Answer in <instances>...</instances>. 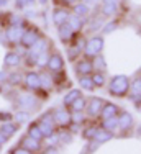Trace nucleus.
I'll return each instance as SVG.
<instances>
[{
    "mask_svg": "<svg viewBox=\"0 0 141 154\" xmlns=\"http://www.w3.org/2000/svg\"><path fill=\"white\" fill-rule=\"evenodd\" d=\"M15 110H27V112H38L43 107L44 102H41L36 97L35 92H28V90H17L13 100H12Z\"/></svg>",
    "mask_w": 141,
    "mask_h": 154,
    "instance_id": "f257e3e1",
    "label": "nucleus"
},
{
    "mask_svg": "<svg viewBox=\"0 0 141 154\" xmlns=\"http://www.w3.org/2000/svg\"><path fill=\"white\" fill-rule=\"evenodd\" d=\"M130 77L125 74L113 75L108 82V94L117 98H125L130 92Z\"/></svg>",
    "mask_w": 141,
    "mask_h": 154,
    "instance_id": "f03ea898",
    "label": "nucleus"
},
{
    "mask_svg": "<svg viewBox=\"0 0 141 154\" xmlns=\"http://www.w3.org/2000/svg\"><path fill=\"white\" fill-rule=\"evenodd\" d=\"M31 23V21H28V23H23V25H7V26L2 28V35H3V41H5L7 46H17L18 43H20L21 39V35H23V31L27 30V26Z\"/></svg>",
    "mask_w": 141,
    "mask_h": 154,
    "instance_id": "7ed1b4c3",
    "label": "nucleus"
},
{
    "mask_svg": "<svg viewBox=\"0 0 141 154\" xmlns=\"http://www.w3.org/2000/svg\"><path fill=\"white\" fill-rule=\"evenodd\" d=\"M103 46H105V39H103V36H100V35L90 36V38L85 41V45H84L82 56H85V57L97 56V54H100L103 51Z\"/></svg>",
    "mask_w": 141,
    "mask_h": 154,
    "instance_id": "20e7f679",
    "label": "nucleus"
},
{
    "mask_svg": "<svg viewBox=\"0 0 141 154\" xmlns=\"http://www.w3.org/2000/svg\"><path fill=\"white\" fill-rule=\"evenodd\" d=\"M43 35H44V33L39 30L36 25L30 23L28 26H27V30L23 31V35H21V39H20V43H18V45H20L21 48H25V49H28V48H31Z\"/></svg>",
    "mask_w": 141,
    "mask_h": 154,
    "instance_id": "39448f33",
    "label": "nucleus"
},
{
    "mask_svg": "<svg viewBox=\"0 0 141 154\" xmlns=\"http://www.w3.org/2000/svg\"><path fill=\"white\" fill-rule=\"evenodd\" d=\"M39 87H41V82H39V71H35V69L25 71L23 84H21L20 89L21 90H28V92H36Z\"/></svg>",
    "mask_w": 141,
    "mask_h": 154,
    "instance_id": "423d86ee",
    "label": "nucleus"
},
{
    "mask_svg": "<svg viewBox=\"0 0 141 154\" xmlns=\"http://www.w3.org/2000/svg\"><path fill=\"white\" fill-rule=\"evenodd\" d=\"M105 100L100 97H90L87 100V105H85V113H87V118L89 120H99L100 116V110H102Z\"/></svg>",
    "mask_w": 141,
    "mask_h": 154,
    "instance_id": "0eeeda50",
    "label": "nucleus"
},
{
    "mask_svg": "<svg viewBox=\"0 0 141 154\" xmlns=\"http://www.w3.org/2000/svg\"><path fill=\"white\" fill-rule=\"evenodd\" d=\"M135 128V120H133V115L127 110H121L118 113V131L121 134H128L133 131Z\"/></svg>",
    "mask_w": 141,
    "mask_h": 154,
    "instance_id": "6e6552de",
    "label": "nucleus"
},
{
    "mask_svg": "<svg viewBox=\"0 0 141 154\" xmlns=\"http://www.w3.org/2000/svg\"><path fill=\"white\" fill-rule=\"evenodd\" d=\"M53 118L56 123V128H69L72 123L70 120V110L62 107V108H53Z\"/></svg>",
    "mask_w": 141,
    "mask_h": 154,
    "instance_id": "1a4fd4ad",
    "label": "nucleus"
},
{
    "mask_svg": "<svg viewBox=\"0 0 141 154\" xmlns=\"http://www.w3.org/2000/svg\"><path fill=\"white\" fill-rule=\"evenodd\" d=\"M21 64H23V56H21L17 49L10 48V49L5 53V56H3V67H7V69H18Z\"/></svg>",
    "mask_w": 141,
    "mask_h": 154,
    "instance_id": "9d476101",
    "label": "nucleus"
},
{
    "mask_svg": "<svg viewBox=\"0 0 141 154\" xmlns=\"http://www.w3.org/2000/svg\"><path fill=\"white\" fill-rule=\"evenodd\" d=\"M74 72L76 75H87L94 72V64H92V57L80 56L77 61H74Z\"/></svg>",
    "mask_w": 141,
    "mask_h": 154,
    "instance_id": "9b49d317",
    "label": "nucleus"
},
{
    "mask_svg": "<svg viewBox=\"0 0 141 154\" xmlns=\"http://www.w3.org/2000/svg\"><path fill=\"white\" fill-rule=\"evenodd\" d=\"M18 146L25 148L30 154H33V152H41L43 148H44L43 141H38V139L28 136V134H23V136L20 138V141H18Z\"/></svg>",
    "mask_w": 141,
    "mask_h": 154,
    "instance_id": "f8f14e48",
    "label": "nucleus"
},
{
    "mask_svg": "<svg viewBox=\"0 0 141 154\" xmlns=\"http://www.w3.org/2000/svg\"><path fill=\"white\" fill-rule=\"evenodd\" d=\"M70 8L69 7H62V5H56L53 10V13H51V20H53L54 26H59V25H64L67 23L69 17H70Z\"/></svg>",
    "mask_w": 141,
    "mask_h": 154,
    "instance_id": "ddd939ff",
    "label": "nucleus"
},
{
    "mask_svg": "<svg viewBox=\"0 0 141 154\" xmlns=\"http://www.w3.org/2000/svg\"><path fill=\"white\" fill-rule=\"evenodd\" d=\"M46 69L54 74V72H59V71H64V57L61 56V53L56 49H53L49 53V61H48V66Z\"/></svg>",
    "mask_w": 141,
    "mask_h": 154,
    "instance_id": "4468645a",
    "label": "nucleus"
},
{
    "mask_svg": "<svg viewBox=\"0 0 141 154\" xmlns=\"http://www.w3.org/2000/svg\"><path fill=\"white\" fill-rule=\"evenodd\" d=\"M58 28V36H59V39H61V43H64V45H69V43H72L74 39H76V33H74L72 30H70V26L67 23H64V25H59Z\"/></svg>",
    "mask_w": 141,
    "mask_h": 154,
    "instance_id": "2eb2a0df",
    "label": "nucleus"
},
{
    "mask_svg": "<svg viewBox=\"0 0 141 154\" xmlns=\"http://www.w3.org/2000/svg\"><path fill=\"white\" fill-rule=\"evenodd\" d=\"M20 125H18L17 122H13V120H10V122H3L0 123V133H3L8 139H12L15 134L20 131Z\"/></svg>",
    "mask_w": 141,
    "mask_h": 154,
    "instance_id": "dca6fc26",
    "label": "nucleus"
},
{
    "mask_svg": "<svg viewBox=\"0 0 141 154\" xmlns=\"http://www.w3.org/2000/svg\"><path fill=\"white\" fill-rule=\"evenodd\" d=\"M39 82H41V89L53 92L54 90V80H53V74L48 69H41L39 71Z\"/></svg>",
    "mask_w": 141,
    "mask_h": 154,
    "instance_id": "f3484780",
    "label": "nucleus"
},
{
    "mask_svg": "<svg viewBox=\"0 0 141 154\" xmlns=\"http://www.w3.org/2000/svg\"><path fill=\"white\" fill-rule=\"evenodd\" d=\"M85 18L82 17H79V15H76V13H70V17H69V20H67V25L70 26V30H72L76 35H79V33H82L84 30V26H85Z\"/></svg>",
    "mask_w": 141,
    "mask_h": 154,
    "instance_id": "a211bd4d",
    "label": "nucleus"
},
{
    "mask_svg": "<svg viewBox=\"0 0 141 154\" xmlns=\"http://www.w3.org/2000/svg\"><path fill=\"white\" fill-rule=\"evenodd\" d=\"M120 112H121V110H120L118 105L112 103V102H105L103 107H102V110H100L99 120H105V118H110V116H117Z\"/></svg>",
    "mask_w": 141,
    "mask_h": 154,
    "instance_id": "6ab92c4d",
    "label": "nucleus"
},
{
    "mask_svg": "<svg viewBox=\"0 0 141 154\" xmlns=\"http://www.w3.org/2000/svg\"><path fill=\"white\" fill-rule=\"evenodd\" d=\"M99 126H100V123H97L94 120V122H87L82 126V130H80V134H82V138L84 139H94L95 136V133H97V130H99Z\"/></svg>",
    "mask_w": 141,
    "mask_h": 154,
    "instance_id": "aec40b11",
    "label": "nucleus"
},
{
    "mask_svg": "<svg viewBox=\"0 0 141 154\" xmlns=\"http://www.w3.org/2000/svg\"><path fill=\"white\" fill-rule=\"evenodd\" d=\"M141 95V75H136L135 79L130 80V92L127 97L130 98V100H135V98H138Z\"/></svg>",
    "mask_w": 141,
    "mask_h": 154,
    "instance_id": "412c9836",
    "label": "nucleus"
},
{
    "mask_svg": "<svg viewBox=\"0 0 141 154\" xmlns=\"http://www.w3.org/2000/svg\"><path fill=\"white\" fill-rule=\"evenodd\" d=\"M23 74H25V71H20V69L10 71L8 77H7V84H10L12 87H15V89H20L21 84H23Z\"/></svg>",
    "mask_w": 141,
    "mask_h": 154,
    "instance_id": "4be33fe9",
    "label": "nucleus"
},
{
    "mask_svg": "<svg viewBox=\"0 0 141 154\" xmlns=\"http://www.w3.org/2000/svg\"><path fill=\"white\" fill-rule=\"evenodd\" d=\"M33 120V113L27 112V110H15L13 112V122H17L20 126L23 125H28Z\"/></svg>",
    "mask_w": 141,
    "mask_h": 154,
    "instance_id": "5701e85b",
    "label": "nucleus"
},
{
    "mask_svg": "<svg viewBox=\"0 0 141 154\" xmlns=\"http://www.w3.org/2000/svg\"><path fill=\"white\" fill-rule=\"evenodd\" d=\"M27 134L28 136H31V138H35V139H38V141H44V134H43V131H41V128H39V125L38 122H30L28 123V126H27Z\"/></svg>",
    "mask_w": 141,
    "mask_h": 154,
    "instance_id": "b1692460",
    "label": "nucleus"
},
{
    "mask_svg": "<svg viewBox=\"0 0 141 154\" xmlns=\"http://www.w3.org/2000/svg\"><path fill=\"white\" fill-rule=\"evenodd\" d=\"M113 136H115V134L112 133V131H108V130H105V128L99 126L97 133H95V136H94V141H95V143H99V144L102 146V144H105V143L112 141Z\"/></svg>",
    "mask_w": 141,
    "mask_h": 154,
    "instance_id": "393cba45",
    "label": "nucleus"
},
{
    "mask_svg": "<svg viewBox=\"0 0 141 154\" xmlns=\"http://www.w3.org/2000/svg\"><path fill=\"white\" fill-rule=\"evenodd\" d=\"M70 12L76 13V15H79V17H82V18H87L89 15H90V5H87V3L82 2V0H77V2L72 5Z\"/></svg>",
    "mask_w": 141,
    "mask_h": 154,
    "instance_id": "a878e982",
    "label": "nucleus"
},
{
    "mask_svg": "<svg viewBox=\"0 0 141 154\" xmlns=\"http://www.w3.org/2000/svg\"><path fill=\"white\" fill-rule=\"evenodd\" d=\"M58 136H59V146H69L74 141V133L69 128H58Z\"/></svg>",
    "mask_w": 141,
    "mask_h": 154,
    "instance_id": "bb28decb",
    "label": "nucleus"
},
{
    "mask_svg": "<svg viewBox=\"0 0 141 154\" xmlns=\"http://www.w3.org/2000/svg\"><path fill=\"white\" fill-rule=\"evenodd\" d=\"M77 84H79L80 90H87V92H94L95 85H94V80H92V75H79L77 77Z\"/></svg>",
    "mask_w": 141,
    "mask_h": 154,
    "instance_id": "cd10ccee",
    "label": "nucleus"
},
{
    "mask_svg": "<svg viewBox=\"0 0 141 154\" xmlns=\"http://www.w3.org/2000/svg\"><path fill=\"white\" fill-rule=\"evenodd\" d=\"M80 95H84L80 89H70L69 92L66 94L64 97H62V107L69 108V107H70V103H72V102L76 100V98H79Z\"/></svg>",
    "mask_w": 141,
    "mask_h": 154,
    "instance_id": "c85d7f7f",
    "label": "nucleus"
},
{
    "mask_svg": "<svg viewBox=\"0 0 141 154\" xmlns=\"http://www.w3.org/2000/svg\"><path fill=\"white\" fill-rule=\"evenodd\" d=\"M100 126L105 128V130L112 131L115 134L118 131V115L117 116H110V118H105V120H100Z\"/></svg>",
    "mask_w": 141,
    "mask_h": 154,
    "instance_id": "c756f323",
    "label": "nucleus"
},
{
    "mask_svg": "<svg viewBox=\"0 0 141 154\" xmlns=\"http://www.w3.org/2000/svg\"><path fill=\"white\" fill-rule=\"evenodd\" d=\"M90 75H92V80H94L95 89H102V87H105V85H107V75H105V71H94Z\"/></svg>",
    "mask_w": 141,
    "mask_h": 154,
    "instance_id": "7c9ffc66",
    "label": "nucleus"
},
{
    "mask_svg": "<svg viewBox=\"0 0 141 154\" xmlns=\"http://www.w3.org/2000/svg\"><path fill=\"white\" fill-rule=\"evenodd\" d=\"M118 12V2H112V3H102L100 13L102 17H113Z\"/></svg>",
    "mask_w": 141,
    "mask_h": 154,
    "instance_id": "2f4dec72",
    "label": "nucleus"
},
{
    "mask_svg": "<svg viewBox=\"0 0 141 154\" xmlns=\"http://www.w3.org/2000/svg\"><path fill=\"white\" fill-rule=\"evenodd\" d=\"M49 53H51V49H49V51H43V53L38 54V57H36V66H35V69H38V71H41V69H46L48 61H49Z\"/></svg>",
    "mask_w": 141,
    "mask_h": 154,
    "instance_id": "473e14b6",
    "label": "nucleus"
},
{
    "mask_svg": "<svg viewBox=\"0 0 141 154\" xmlns=\"http://www.w3.org/2000/svg\"><path fill=\"white\" fill-rule=\"evenodd\" d=\"M85 105H87V98H85L84 95H80L79 98H76V100L70 103L69 110L70 112H82V110H85Z\"/></svg>",
    "mask_w": 141,
    "mask_h": 154,
    "instance_id": "72a5a7b5",
    "label": "nucleus"
},
{
    "mask_svg": "<svg viewBox=\"0 0 141 154\" xmlns=\"http://www.w3.org/2000/svg\"><path fill=\"white\" fill-rule=\"evenodd\" d=\"M92 64H94V71H107V61L102 56V53L92 57Z\"/></svg>",
    "mask_w": 141,
    "mask_h": 154,
    "instance_id": "f704fd0d",
    "label": "nucleus"
},
{
    "mask_svg": "<svg viewBox=\"0 0 141 154\" xmlns=\"http://www.w3.org/2000/svg\"><path fill=\"white\" fill-rule=\"evenodd\" d=\"M70 120H72V123H77V125H84L87 123V113H85V110L82 112H70Z\"/></svg>",
    "mask_w": 141,
    "mask_h": 154,
    "instance_id": "c9c22d12",
    "label": "nucleus"
},
{
    "mask_svg": "<svg viewBox=\"0 0 141 154\" xmlns=\"http://www.w3.org/2000/svg\"><path fill=\"white\" fill-rule=\"evenodd\" d=\"M117 28H118V20H110L108 23H103L102 33L103 35H110V33H113Z\"/></svg>",
    "mask_w": 141,
    "mask_h": 154,
    "instance_id": "e433bc0d",
    "label": "nucleus"
},
{
    "mask_svg": "<svg viewBox=\"0 0 141 154\" xmlns=\"http://www.w3.org/2000/svg\"><path fill=\"white\" fill-rule=\"evenodd\" d=\"M21 15H23L27 20H35V18H38L39 17V13H38V10H35V7H28V8H25L23 12H21Z\"/></svg>",
    "mask_w": 141,
    "mask_h": 154,
    "instance_id": "4c0bfd02",
    "label": "nucleus"
},
{
    "mask_svg": "<svg viewBox=\"0 0 141 154\" xmlns=\"http://www.w3.org/2000/svg\"><path fill=\"white\" fill-rule=\"evenodd\" d=\"M99 148H100V144H99V143H95L94 139H89V141H87V144L84 146L82 152H95Z\"/></svg>",
    "mask_w": 141,
    "mask_h": 154,
    "instance_id": "58836bf2",
    "label": "nucleus"
},
{
    "mask_svg": "<svg viewBox=\"0 0 141 154\" xmlns=\"http://www.w3.org/2000/svg\"><path fill=\"white\" fill-rule=\"evenodd\" d=\"M10 120H13V112H10V110H0V123L10 122Z\"/></svg>",
    "mask_w": 141,
    "mask_h": 154,
    "instance_id": "ea45409f",
    "label": "nucleus"
},
{
    "mask_svg": "<svg viewBox=\"0 0 141 154\" xmlns=\"http://www.w3.org/2000/svg\"><path fill=\"white\" fill-rule=\"evenodd\" d=\"M15 10H17V12H23L25 8H28L30 7V2L28 0H15Z\"/></svg>",
    "mask_w": 141,
    "mask_h": 154,
    "instance_id": "a19ab883",
    "label": "nucleus"
},
{
    "mask_svg": "<svg viewBox=\"0 0 141 154\" xmlns=\"http://www.w3.org/2000/svg\"><path fill=\"white\" fill-rule=\"evenodd\" d=\"M102 26H103V20L100 17H95L94 20H92V23H90V30L92 31H99Z\"/></svg>",
    "mask_w": 141,
    "mask_h": 154,
    "instance_id": "79ce46f5",
    "label": "nucleus"
},
{
    "mask_svg": "<svg viewBox=\"0 0 141 154\" xmlns=\"http://www.w3.org/2000/svg\"><path fill=\"white\" fill-rule=\"evenodd\" d=\"M56 2V5H62V7H69V8H72V5L77 2V0H54Z\"/></svg>",
    "mask_w": 141,
    "mask_h": 154,
    "instance_id": "37998d69",
    "label": "nucleus"
},
{
    "mask_svg": "<svg viewBox=\"0 0 141 154\" xmlns=\"http://www.w3.org/2000/svg\"><path fill=\"white\" fill-rule=\"evenodd\" d=\"M8 72H10V71H7V67L0 69V82H7V77H8Z\"/></svg>",
    "mask_w": 141,
    "mask_h": 154,
    "instance_id": "c03bdc74",
    "label": "nucleus"
},
{
    "mask_svg": "<svg viewBox=\"0 0 141 154\" xmlns=\"http://www.w3.org/2000/svg\"><path fill=\"white\" fill-rule=\"evenodd\" d=\"M7 143H8V138H7V136H5V134H3V133H0V149H2L3 146L7 144Z\"/></svg>",
    "mask_w": 141,
    "mask_h": 154,
    "instance_id": "a18cd8bd",
    "label": "nucleus"
},
{
    "mask_svg": "<svg viewBox=\"0 0 141 154\" xmlns=\"http://www.w3.org/2000/svg\"><path fill=\"white\" fill-rule=\"evenodd\" d=\"M10 0H0V8H5V7H8Z\"/></svg>",
    "mask_w": 141,
    "mask_h": 154,
    "instance_id": "49530a36",
    "label": "nucleus"
},
{
    "mask_svg": "<svg viewBox=\"0 0 141 154\" xmlns=\"http://www.w3.org/2000/svg\"><path fill=\"white\" fill-rule=\"evenodd\" d=\"M36 3H39L41 7H46L48 5V0H36Z\"/></svg>",
    "mask_w": 141,
    "mask_h": 154,
    "instance_id": "de8ad7c7",
    "label": "nucleus"
},
{
    "mask_svg": "<svg viewBox=\"0 0 141 154\" xmlns=\"http://www.w3.org/2000/svg\"><path fill=\"white\" fill-rule=\"evenodd\" d=\"M82 2H85L87 5H95V3H97V0H82Z\"/></svg>",
    "mask_w": 141,
    "mask_h": 154,
    "instance_id": "09e8293b",
    "label": "nucleus"
},
{
    "mask_svg": "<svg viewBox=\"0 0 141 154\" xmlns=\"http://www.w3.org/2000/svg\"><path fill=\"white\" fill-rule=\"evenodd\" d=\"M102 3H112V2H118V0H100Z\"/></svg>",
    "mask_w": 141,
    "mask_h": 154,
    "instance_id": "8fccbe9b",
    "label": "nucleus"
},
{
    "mask_svg": "<svg viewBox=\"0 0 141 154\" xmlns=\"http://www.w3.org/2000/svg\"><path fill=\"white\" fill-rule=\"evenodd\" d=\"M136 108H138V112L141 113V103H139V105H138V107H136Z\"/></svg>",
    "mask_w": 141,
    "mask_h": 154,
    "instance_id": "3c124183",
    "label": "nucleus"
},
{
    "mask_svg": "<svg viewBox=\"0 0 141 154\" xmlns=\"http://www.w3.org/2000/svg\"><path fill=\"white\" fill-rule=\"evenodd\" d=\"M138 134H139V136H141V126L138 128Z\"/></svg>",
    "mask_w": 141,
    "mask_h": 154,
    "instance_id": "603ef678",
    "label": "nucleus"
},
{
    "mask_svg": "<svg viewBox=\"0 0 141 154\" xmlns=\"http://www.w3.org/2000/svg\"><path fill=\"white\" fill-rule=\"evenodd\" d=\"M0 30H2V25H0Z\"/></svg>",
    "mask_w": 141,
    "mask_h": 154,
    "instance_id": "864d4df0",
    "label": "nucleus"
}]
</instances>
